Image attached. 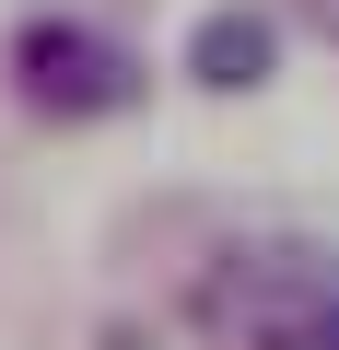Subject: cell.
<instances>
[{
  "label": "cell",
  "instance_id": "1",
  "mask_svg": "<svg viewBox=\"0 0 339 350\" xmlns=\"http://www.w3.org/2000/svg\"><path fill=\"white\" fill-rule=\"evenodd\" d=\"M223 350H339V257L327 245H223L188 292Z\"/></svg>",
  "mask_w": 339,
  "mask_h": 350
},
{
  "label": "cell",
  "instance_id": "2",
  "mask_svg": "<svg viewBox=\"0 0 339 350\" xmlns=\"http://www.w3.org/2000/svg\"><path fill=\"white\" fill-rule=\"evenodd\" d=\"M12 82H24L36 117H117V105H140V59L117 36H94V24H59V12L12 36Z\"/></svg>",
  "mask_w": 339,
  "mask_h": 350
},
{
  "label": "cell",
  "instance_id": "3",
  "mask_svg": "<svg viewBox=\"0 0 339 350\" xmlns=\"http://www.w3.org/2000/svg\"><path fill=\"white\" fill-rule=\"evenodd\" d=\"M269 59H281V24L258 12V0H223V12L188 36V82H199V94H258Z\"/></svg>",
  "mask_w": 339,
  "mask_h": 350
},
{
  "label": "cell",
  "instance_id": "4",
  "mask_svg": "<svg viewBox=\"0 0 339 350\" xmlns=\"http://www.w3.org/2000/svg\"><path fill=\"white\" fill-rule=\"evenodd\" d=\"M304 24H316V36H327V47H339V0H304Z\"/></svg>",
  "mask_w": 339,
  "mask_h": 350
}]
</instances>
